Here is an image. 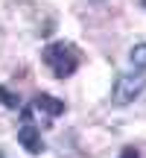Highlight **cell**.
<instances>
[{
    "instance_id": "6da1fadb",
    "label": "cell",
    "mask_w": 146,
    "mask_h": 158,
    "mask_svg": "<svg viewBox=\"0 0 146 158\" xmlns=\"http://www.w3.org/2000/svg\"><path fill=\"white\" fill-rule=\"evenodd\" d=\"M41 59H44V64L53 70L56 79H67V76L76 73V68H79V53H76L73 44H67V41H56V44L44 47Z\"/></svg>"
},
{
    "instance_id": "7a4b0ae2",
    "label": "cell",
    "mask_w": 146,
    "mask_h": 158,
    "mask_svg": "<svg viewBox=\"0 0 146 158\" xmlns=\"http://www.w3.org/2000/svg\"><path fill=\"white\" fill-rule=\"evenodd\" d=\"M143 91H146V76L143 73H120L114 79V88H111V102L123 108L129 102H135Z\"/></svg>"
},
{
    "instance_id": "3957f363",
    "label": "cell",
    "mask_w": 146,
    "mask_h": 158,
    "mask_svg": "<svg viewBox=\"0 0 146 158\" xmlns=\"http://www.w3.org/2000/svg\"><path fill=\"white\" fill-rule=\"evenodd\" d=\"M18 141H21V147L26 149L29 155L44 152V141H41V132H38V126L32 123L29 111H23V123L18 126Z\"/></svg>"
},
{
    "instance_id": "277c9868",
    "label": "cell",
    "mask_w": 146,
    "mask_h": 158,
    "mask_svg": "<svg viewBox=\"0 0 146 158\" xmlns=\"http://www.w3.org/2000/svg\"><path fill=\"white\" fill-rule=\"evenodd\" d=\"M35 108L38 111H44V114H50V117H59V114H64V102L59 100V97H53V94H35Z\"/></svg>"
},
{
    "instance_id": "5b68a950",
    "label": "cell",
    "mask_w": 146,
    "mask_h": 158,
    "mask_svg": "<svg viewBox=\"0 0 146 158\" xmlns=\"http://www.w3.org/2000/svg\"><path fill=\"white\" fill-rule=\"evenodd\" d=\"M129 62L135 64L137 70H146V41H143V44H135V47H132Z\"/></svg>"
},
{
    "instance_id": "8992f818",
    "label": "cell",
    "mask_w": 146,
    "mask_h": 158,
    "mask_svg": "<svg viewBox=\"0 0 146 158\" xmlns=\"http://www.w3.org/2000/svg\"><path fill=\"white\" fill-rule=\"evenodd\" d=\"M0 106H6V108H21V97L12 94L6 85H0Z\"/></svg>"
},
{
    "instance_id": "52a82bcc",
    "label": "cell",
    "mask_w": 146,
    "mask_h": 158,
    "mask_svg": "<svg viewBox=\"0 0 146 158\" xmlns=\"http://www.w3.org/2000/svg\"><path fill=\"white\" fill-rule=\"evenodd\" d=\"M120 158H140V152H137L135 147H126L123 152H120Z\"/></svg>"
},
{
    "instance_id": "ba28073f",
    "label": "cell",
    "mask_w": 146,
    "mask_h": 158,
    "mask_svg": "<svg viewBox=\"0 0 146 158\" xmlns=\"http://www.w3.org/2000/svg\"><path fill=\"white\" fill-rule=\"evenodd\" d=\"M0 158H3V149H0Z\"/></svg>"
},
{
    "instance_id": "9c48e42d",
    "label": "cell",
    "mask_w": 146,
    "mask_h": 158,
    "mask_svg": "<svg viewBox=\"0 0 146 158\" xmlns=\"http://www.w3.org/2000/svg\"><path fill=\"white\" fill-rule=\"evenodd\" d=\"M143 9H146V0H143Z\"/></svg>"
}]
</instances>
